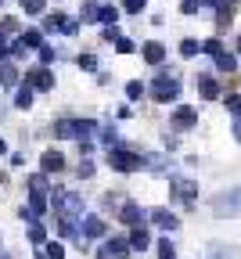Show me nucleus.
I'll return each mask as SVG.
<instances>
[{
    "instance_id": "f257e3e1",
    "label": "nucleus",
    "mask_w": 241,
    "mask_h": 259,
    "mask_svg": "<svg viewBox=\"0 0 241 259\" xmlns=\"http://www.w3.org/2000/svg\"><path fill=\"white\" fill-rule=\"evenodd\" d=\"M54 134L58 137H90L94 134V122L90 119H58L54 122Z\"/></svg>"
},
{
    "instance_id": "f03ea898",
    "label": "nucleus",
    "mask_w": 241,
    "mask_h": 259,
    "mask_svg": "<svg viewBox=\"0 0 241 259\" xmlns=\"http://www.w3.org/2000/svg\"><path fill=\"white\" fill-rule=\"evenodd\" d=\"M213 212H216V216H237V212H241V187L223 191L220 198L213 202Z\"/></svg>"
},
{
    "instance_id": "7ed1b4c3",
    "label": "nucleus",
    "mask_w": 241,
    "mask_h": 259,
    "mask_svg": "<svg viewBox=\"0 0 241 259\" xmlns=\"http://www.w3.org/2000/svg\"><path fill=\"white\" fill-rule=\"evenodd\" d=\"M108 162H112V169H119V173H133V169H141V155L123 151V148H112V151H108Z\"/></svg>"
},
{
    "instance_id": "20e7f679",
    "label": "nucleus",
    "mask_w": 241,
    "mask_h": 259,
    "mask_svg": "<svg viewBox=\"0 0 241 259\" xmlns=\"http://www.w3.org/2000/svg\"><path fill=\"white\" fill-rule=\"evenodd\" d=\"M54 209L68 220V216H79L83 212V198H79V194H72V191H61L58 194V198H54Z\"/></svg>"
},
{
    "instance_id": "39448f33",
    "label": "nucleus",
    "mask_w": 241,
    "mask_h": 259,
    "mask_svg": "<svg viewBox=\"0 0 241 259\" xmlns=\"http://www.w3.org/2000/svg\"><path fill=\"white\" fill-rule=\"evenodd\" d=\"M177 94H180V79H177V76L162 72V76L155 79V97H158V101H173Z\"/></svg>"
},
{
    "instance_id": "423d86ee",
    "label": "nucleus",
    "mask_w": 241,
    "mask_h": 259,
    "mask_svg": "<svg viewBox=\"0 0 241 259\" xmlns=\"http://www.w3.org/2000/svg\"><path fill=\"white\" fill-rule=\"evenodd\" d=\"M126 255H130V241L126 238H112V241L101 245V252H97V259H126Z\"/></svg>"
},
{
    "instance_id": "0eeeda50",
    "label": "nucleus",
    "mask_w": 241,
    "mask_h": 259,
    "mask_svg": "<svg viewBox=\"0 0 241 259\" xmlns=\"http://www.w3.org/2000/svg\"><path fill=\"white\" fill-rule=\"evenodd\" d=\"M169 187L177 191L180 202H194V194H198V184H194V180H184V177H173V180H169Z\"/></svg>"
},
{
    "instance_id": "6e6552de",
    "label": "nucleus",
    "mask_w": 241,
    "mask_h": 259,
    "mask_svg": "<svg viewBox=\"0 0 241 259\" xmlns=\"http://www.w3.org/2000/svg\"><path fill=\"white\" fill-rule=\"evenodd\" d=\"M119 220H123V223H130V227H144L148 212H144L141 205H133V202H126V205L119 209Z\"/></svg>"
},
{
    "instance_id": "1a4fd4ad",
    "label": "nucleus",
    "mask_w": 241,
    "mask_h": 259,
    "mask_svg": "<svg viewBox=\"0 0 241 259\" xmlns=\"http://www.w3.org/2000/svg\"><path fill=\"white\" fill-rule=\"evenodd\" d=\"M148 220H151L155 227H162V231H177V227H180V220L169 212V209H151V212H148Z\"/></svg>"
},
{
    "instance_id": "9d476101",
    "label": "nucleus",
    "mask_w": 241,
    "mask_h": 259,
    "mask_svg": "<svg viewBox=\"0 0 241 259\" xmlns=\"http://www.w3.org/2000/svg\"><path fill=\"white\" fill-rule=\"evenodd\" d=\"M194 122H198V108H187V105H184V108L173 112V126H177V130H187V126H194Z\"/></svg>"
},
{
    "instance_id": "9b49d317",
    "label": "nucleus",
    "mask_w": 241,
    "mask_h": 259,
    "mask_svg": "<svg viewBox=\"0 0 241 259\" xmlns=\"http://www.w3.org/2000/svg\"><path fill=\"white\" fill-rule=\"evenodd\" d=\"M29 87H32V90H51V87H54V76H51L47 69H32V72H29Z\"/></svg>"
},
{
    "instance_id": "f8f14e48",
    "label": "nucleus",
    "mask_w": 241,
    "mask_h": 259,
    "mask_svg": "<svg viewBox=\"0 0 241 259\" xmlns=\"http://www.w3.org/2000/svg\"><path fill=\"white\" fill-rule=\"evenodd\" d=\"M40 166H44V173H61V169H65V155H61V151H44V162H40Z\"/></svg>"
},
{
    "instance_id": "ddd939ff",
    "label": "nucleus",
    "mask_w": 241,
    "mask_h": 259,
    "mask_svg": "<svg viewBox=\"0 0 241 259\" xmlns=\"http://www.w3.org/2000/svg\"><path fill=\"white\" fill-rule=\"evenodd\" d=\"M105 234V220L101 216H87L83 220V238H101Z\"/></svg>"
},
{
    "instance_id": "4468645a",
    "label": "nucleus",
    "mask_w": 241,
    "mask_h": 259,
    "mask_svg": "<svg viewBox=\"0 0 241 259\" xmlns=\"http://www.w3.org/2000/svg\"><path fill=\"white\" fill-rule=\"evenodd\" d=\"M162 58H166V47H162V44H155V40L144 44V61H148V65H162Z\"/></svg>"
},
{
    "instance_id": "2eb2a0df",
    "label": "nucleus",
    "mask_w": 241,
    "mask_h": 259,
    "mask_svg": "<svg viewBox=\"0 0 241 259\" xmlns=\"http://www.w3.org/2000/svg\"><path fill=\"white\" fill-rule=\"evenodd\" d=\"M148 245H151L148 231H144V227H133V234H130V248H137V252H144Z\"/></svg>"
},
{
    "instance_id": "dca6fc26",
    "label": "nucleus",
    "mask_w": 241,
    "mask_h": 259,
    "mask_svg": "<svg viewBox=\"0 0 241 259\" xmlns=\"http://www.w3.org/2000/svg\"><path fill=\"white\" fill-rule=\"evenodd\" d=\"M198 94H202V97H220V83L209 79V76H202V79H198Z\"/></svg>"
},
{
    "instance_id": "f3484780",
    "label": "nucleus",
    "mask_w": 241,
    "mask_h": 259,
    "mask_svg": "<svg viewBox=\"0 0 241 259\" xmlns=\"http://www.w3.org/2000/svg\"><path fill=\"white\" fill-rule=\"evenodd\" d=\"M0 83H4V87H15L18 83V72H15L11 61H0Z\"/></svg>"
},
{
    "instance_id": "a211bd4d",
    "label": "nucleus",
    "mask_w": 241,
    "mask_h": 259,
    "mask_svg": "<svg viewBox=\"0 0 241 259\" xmlns=\"http://www.w3.org/2000/svg\"><path fill=\"white\" fill-rule=\"evenodd\" d=\"M44 255L47 259H65V245L61 241H44Z\"/></svg>"
},
{
    "instance_id": "6ab92c4d",
    "label": "nucleus",
    "mask_w": 241,
    "mask_h": 259,
    "mask_svg": "<svg viewBox=\"0 0 241 259\" xmlns=\"http://www.w3.org/2000/svg\"><path fill=\"white\" fill-rule=\"evenodd\" d=\"M97 22L115 25V22H119V8H112V4H101V18H97Z\"/></svg>"
},
{
    "instance_id": "aec40b11",
    "label": "nucleus",
    "mask_w": 241,
    "mask_h": 259,
    "mask_svg": "<svg viewBox=\"0 0 241 259\" xmlns=\"http://www.w3.org/2000/svg\"><path fill=\"white\" fill-rule=\"evenodd\" d=\"M216 65H220L223 72H234V69H237V58H234V54H223V51H220V54H216Z\"/></svg>"
},
{
    "instance_id": "412c9836",
    "label": "nucleus",
    "mask_w": 241,
    "mask_h": 259,
    "mask_svg": "<svg viewBox=\"0 0 241 259\" xmlns=\"http://www.w3.org/2000/svg\"><path fill=\"white\" fill-rule=\"evenodd\" d=\"M15 105H18V108H29V105H32V87H22V90L15 94Z\"/></svg>"
},
{
    "instance_id": "4be33fe9",
    "label": "nucleus",
    "mask_w": 241,
    "mask_h": 259,
    "mask_svg": "<svg viewBox=\"0 0 241 259\" xmlns=\"http://www.w3.org/2000/svg\"><path fill=\"white\" fill-rule=\"evenodd\" d=\"M173 255H177L173 241H169V238H162V241H158V259H173Z\"/></svg>"
},
{
    "instance_id": "5701e85b",
    "label": "nucleus",
    "mask_w": 241,
    "mask_h": 259,
    "mask_svg": "<svg viewBox=\"0 0 241 259\" xmlns=\"http://www.w3.org/2000/svg\"><path fill=\"white\" fill-rule=\"evenodd\" d=\"M44 4H47V0H22V11H25V15H40Z\"/></svg>"
},
{
    "instance_id": "b1692460",
    "label": "nucleus",
    "mask_w": 241,
    "mask_h": 259,
    "mask_svg": "<svg viewBox=\"0 0 241 259\" xmlns=\"http://www.w3.org/2000/svg\"><path fill=\"white\" fill-rule=\"evenodd\" d=\"M47 209V202H44V194H32V202H29V216H40Z\"/></svg>"
},
{
    "instance_id": "393cba45",
    "label": "nucleus",
    "mask_w": 241,
    "mask_h": 259,
    "mask_svg": "<svg viewBox=\"0 0 241 259\" xmlns=\"http://www.w3.org/2000/svg\"><path fill=\"white\" fill-rule=\"evenodd\" d=\"M22 44H25V47H44V44H40V29H29L25 36H22Z\"/></svg>"
},
{
    "instance_id": "a878e982",
    "label": "nucleus",
    "mask_w": 241,
    "mask_h": 259,
    "mask_svg": "<svg viewBox=\"0 0 241 259\" xmlns=\"http://www.w3.org/2000/svg\"><path fill=\"white\" fill-rule=\"evenodd\" d=\"M83 18L87 22H97L101 18V4H83Z\"/></svg>"
},
{
    "instance_id": "bb28decb",
    "label": "nucleus",
    "mask_w": 241,
    "mask_h": 259,
    "mask_svg": "<svg viewBox=\"0 0 241 259\" xmlns=\"http://www.w3.org/2000/svg\"><path fill=\"white\" fill-rule=\"evenodd\" d=\"M29 238L36 241V245H44V241H47V234H44V227H40V223H32V227H29Z\"/></svg>"
},
{
    "instance_id": "cd10ccee",
    "label": "nucleus",
    "mask_w": 241,
    "mask_h": 259,
    "mask_svg": "<svg viewBox=\"0 0 241 259\" xmlns=\"http://www.w3.org/2000/svg\"><path fill=\"white\" fill-rule=\"evenodd\" d=\"M198 51H202V47H198L194 40H184V44H180V54H184V58H194Z\"/></svg>"
},
{
    "instance_id": "c85d7f7f",
    "label": "nucleus",
    "mask_w": 241,
    "mask_h": 259,
    "mask_svg": "<svg viewBox=\"0 0 241 259\" xmlns=\"http://www.w3.org/2000/svg\"><path fill=\"white\" fill-rule=\"evenodd\" d=\"M202 51H205V54H213V58H216V54H220L223 47H220V40H205V44H202Z\"/></svg>"
},
{
    "instance_id": "c756f323",
    "label": "nucleus",
    "mask_w": 241,
    "mask_h": 259,
    "mask_svg": "<svg viewBox=\"0 0 241 259\" xmlns=\"http://www.w3.org/2000/svg\"><path fill=\"white\" fill-rule=\"evenodd\" d=\"M227 108H230V112L241 119V97H237V94H230V97H227Z\"/></svg>"
},
{
    "instance_id": "7c9ffc66",
    "label": "nucleus",
    "mask_w": 241,
    "mask_h": 259,
    "mask_svg": "<svg viewBox=\"0 0 241 259\" xmlns=\"http://www.w3.org/2000/svg\"><path fill=\"white\" fill-rule=\"evenodd\" d=\"M58 29H61V32H68V36H72V32H76L79 25H76L72 18H65V15H61V25H58Z\"/></svg>"
},
{
    "instance_id": "2f4dec72",
    "label": "nucleus",
    "mask_w": 241,
    "mask_h": 259,
    "mask_svg": "<svg viewBox=\"0 0 241 259\" xmlns=\"http://www.w3.org/2000/svg\"><path fill=\"white\" fill-rule=\"evenodd\" d=\"M79 69H97V58L94 54H79Z\"/></svg>"
},
{
    "instance_id": "473e14b6",
    "label": "nucleus",
    "mask_w": 241,
    "mask_h": 259,
    "mask_svg": "<svg viewBox=\"0 0 241 259\" xmlns=\"http://www.w3.org/2000/svg\"><path fill=\"white\" fill-rule=\"evenodd\" d=\"M126 94H130V97H133V101H137V97H141V94H144V83H137V79H133V83L126 87Z\"/></svg>"
},
{
    "instance_id": "72a5a7b5",
    "label": "nucleus",
    "mask_w": 241,
    "mask_h": 259,
    "mask_svg": "<svg viewBox=\"0 0 241 259\" xmlns=\"http://www.w3.org/2000/svg\"><path fill=\"white\" fill-rule=\"evenodd\" d=\"M180 11H184V15H194V11H198V0H180Z\"/></svg>"
},
{
    "instance_id": "f704fd0d",
    "label": "nucleus",
    "mask_w": 241,
    "mask_h": 259,
    "mask_svg": "<svg viewBox=\"0 0 241 259\" xmlns=\"http://www.w3.org/2000/svg\"><path fill=\"white\" fill-rule=\"evenodd\" d=\"M144 4H148V0H126V11L137 15V11H144Z\"/></svg>"
},
{
    "instance_id": "c9c22d12",
    "label": "nucleus",
    "mask_w": 241,
    "mask_h": 259,
    "mask_svg": "<svg viewBox=\"0 0 241 259\" xmlns=\"http://www.w3.org/2000/svg\"><path fill=\"white\" fill-rule=\"evenodd\" d=\"M25 51H29V47H25V44H22V36H18V40H15V44H11V54H15V58H22V54H25Z\"/></svg>"
},
{
    "instance_id": "e433bc0d",
    "label": "nucleus",
    "mask_w": 241,
    "mask_h": 259,
    "mask_svg": "<svg viewBox=\"0 0 241 259\" xmlns=\"http://www.w3.org/2000/svg\"><path fill=\"white\" fill-rule=\"evenodd\" d=\"M40 61H44V65H47V61H54V47H47V44H44V47H40Z\"/></svg>"
},
{
    "instance_id": "4c0bfd02",
    "label": "nucleus",
    "mask_w": 241,
    "mask_h": 259,
    "mask_svg": "<svg viewBox=\"0 0 241 259\" xmlns=\"http://www.w3.org/2000/svg\"><path fill=\"white\" fill-rule=\"evenodd\" d=\"M79 177H94V162L83 158V166H79Z\"/></svg>"
},
{
    "instance_id": "58836bf2",
    "label": "nucleus",
    "mask_w": 241,
    "mask_h": 259,
    "mask_svg": "<svg viewBox=\"0 0 241 259\" xmlns=\"http://www.w3.org/2000/svg\"><path fill=\"white\" fill-rule=\"evenodd\" d=\"M115 47H119V54H130V51H133V44H130L126 36H119V44H115Z\"/></svg>"
},
{
    "instance_id": "ea45409f",
    "label": "nucleus",
    "mask_w": 241,
    "mask_h": 259,
    "mask_svg": "<svg viewBox=\"0 0 241 259\" xmlns=\"http://www.w3.org/2000/svg\"><path fill=\"white\" fill-rule=\"evenodd\" d=\"M234 137H237V141H241V119H237V126H234Z\"/></svg>"
},
{
    "instance_id": "a19ab883",
    "label": "nucleus",
    "mask_w": 241,
    "mask_h": 259,
    "mask_svg": "<svg viewBox=\"0 0 241 259\" xmlns=\"http://www.w3.org/2000/svg\"><path fill=\"white\" fill-rule=\"evenodd\" d=\"M4 151H8V144H4V141H0V155H4Z\"/></svg>"
},
{
    "instance_id": "79ce46f5",
    "label": "nucleus",
    "mask_w": 241,
    "mask_h": 259,
    "mask_svg": "<svg viewBox=\"0 0 241 259\" xmlns=\"http://www.w3.org/2000/svg\"><path fill=\"white\" fill-rule=\"evenodd\" d=\"M237 54H241V40H237Z\"/></svg>"
},
{
    "instance_id": "37998d69",
    "label": "nucleus",
    "mask_w": 241,
    "mask_h": 259,
    "mask_svg": "<svg viewBox=\"0 0 241 259\" xmlns=\"http://www.w3.org/2000/svg\"><path fill=\"white\" fill-rule=\"evenodd\" d=\"M213 259H220V255H213Z\"/></svg>"
}]
</instances>
